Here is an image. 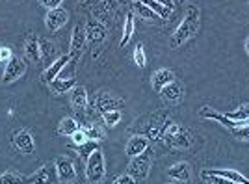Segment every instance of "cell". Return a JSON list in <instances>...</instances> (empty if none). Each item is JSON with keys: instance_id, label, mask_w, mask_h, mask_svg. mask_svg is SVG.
Instances as JSON below:
<instances>
[{"instance_id": "obj_1", "label": "cell", "mask_w": 249, "mask_h": 184, "mask_svg": "<svg viewBox=\"0 0 249 184\" xmlns=\"http://www.w3.org/2000/svg\"><path fill=\"white\" fill-rule=\"evenodd\" d=\"M199 24H201V17H199V10L190 6L186 10L184 19L180 20V24L177 26V30L171 34L169 37V49H178L182 47L186 41H190L199 32Z\"/></svg>"}, {"instance_id": "obj_2", "label": "cell", "mask_w": 249, "mask_h": 184, "mask_svg": "<svg viewBox=\"0 0 249 184\" xmlns=\"http://www.w3.org/2000/svg\"><path fill=\"white\" fill-rule=\"evenodd\" d=\"M106 175V166H104V154L97 147L93 153L86 158V177L89 184H101Z\"/></svg>"}, {"instance_id": "obj_3", "label": "cell", "mask_w": 249, "mask_h": 184, "mask_svg": "<svg viewBox=\"0 0 249 184\" xmlns=\"http://www.w3.org/2000/svg\"><path fill=\"white\" fill-rule=\"evenodd\" d=\"M149 169H151V156H149V151H145L140 156H134L130 164H128V175L134 179L136 183H142L145 181L147 175H149Z\"/></svg>"}, {"instance_id": "obj_4", "label": "cell", "mask_w": 249, "mask_h": 184, "mask_svg": "<svg viewBox=\"0 0 249 184\" xmlns=\"http://www.w3.org/2000/svg\"><path fill=\"white\" fill-rule=\"evenodd\" d=\"M26 73V63L19 56H11L10 61L6 63L4 69V84H11V82L19 80L21 76H24Z\"/></svg>"}, {"instance_id": "obj_5", "label": "cell", "mask_w": 249, "mask_h": 184, "mask_svg": "<svg viewBox=\"0 0 249 184\" xmlns=\"http://www.w3.org/2000/svg\"><path fill=\"white\" fill-rule=\"evenodd\" d=\"M28 181H30V184H56V181H58L56 166L51 162L43 164L36 173L28 177Z\"/></svg>"}, {"instance_id": "obj_6", "label": "cell", "mask_w": 249, "mask_h": 184, "mask_svg": "<svg viewBox=\"0 0 249 184\" xmlns=\"http://www.w3.org/2000/svg\"><path fill=\"white\" fill-rule=\"evenodd\" d=\"M54 166H56L58 181H62V183H73L74 179H76V169H74V164L71 162V158L58 156Z\"/></svg>"}, {"instance_id": "obj_7", "label": "cell", "mask_w": 249, "mask_h": 184, "mask_svg": "<svg viewBox=\"0 0 249 184\" xmlns=\"http://www.w3.org/2000/svg\"><path fill=\"white\" fill-rule=\"evenodd\" d=\"M13 145L15 149L19 151L21 154H34L36 153V142L32 138V134L28 130H17L13 134Z\"/></svg>"}, {"instance_id": "obj_8", "label": "cell", "mask_w": 249, "mask_h": 184, "mask_svg": "<svg viewBox=\"0 0 249 184\" xmlns=\"http://www.w3.org/2000/svg\"><path fill=\"white\" fill-rule=\"evenodd\" d=\"M67 20H69V11L62 10V8H56V10H49L47 17H45V24H47V28L51 32H56L60 30L62 26H65Z\"/></svg>"}, {"instance_id": "obj_9", "label": "cell", "mask_w": 249, "mask_h": 184, "mask_svg": "<svg viewBox=\"0 0 249 184\" xmlns=\"http://www.w3.org/2000/svg\"><path fill=\"white\" fill-rule=\"evenodd\" d=\"M71 61H74L71 54H63V56H60L58 60L52 61L51 65L47 67V71L41 74V78L47 82V84H51L52 80H56V78H58V74L63 71V67H65L67 63H71Z\"/></svg>"}, {"instance_id": "obj_10", "label": "cell", "mask_w": 249, "mask_h": 184, "mask_svg": "<svg viewBox=\"0 0 249 184\" xmlns=\"http://www.w3.org/2000/svg\"><path fill=\"white\" fill-rule=\"evenodd\" d=\"M93 106L99 113H106L110 112V110H117L121 106V99H117V97L110 95V93H101V95H97V99L93 101Z\"/></svg>"}, {"instance_id": "obj_11", "label": "cell", "mask_w": 249, "mask_h": 184, "mask_svg": "<svg viewBox=\"0 0 249 184\" xmlns=\"http://www.w3.org/2000/svg\"><path fill=\"white\" fill-rule=\"evenodd\" d=\"M203 177H223L231 183L249 184L248 177H244V175L234 171V169H207V171H203Z\"/></svg>"}, {"instance_id": "obj_12", "label": "cell", "mask_w": 249, "mask_h": 184, "mask_svg": "<svg viewBox=\"0 0 249 184\" xmlns=\"http://www.w3.org/2000/svg\"><path fill=\"white\" fill-rule=\"evenodd\" d=\"M147 147H149L147 138L145 136H142V134H138V136H132V138L126 142L124 151H126V154H128L130 158H134V156H140V154L145 153Z\"/></svg>"}, {"instance_id": "obj_13", "label": "cell", "mask_w": 249, "mask_h": 184, "mask_svg": "<svg viewBox=\"0 0 249 184\" xmlns=\"http://www.w3.org/2000/svg\"><path fill=\"white\" fill-rule=\"evenodd\" d=\"M86 28L80 26V24H76L73 28V34H71V56H73V60H76V56L82 52L84 45H86Z\"/></svg>"}, {"instance_id": "obj_14", "label": "cell", "mask_w": 249, "mask_h": 184, "mask_svg": "<svg viewBox=\"0 0 249 184\" xmlns=\"http://www.w3.org/2000/svg\"><path fill=\"white\" fill-rule=\"evenodd\" d=\"M84 28H86V37H88V41H91L93 45L103 43L104 37H106V28H104L99 20H89Z\"/></svg>"}, {"instance_id": "obj_15", "label": "cell", "mask_w": 249, "mask_h": 184, "mask_svg": "<svg viewBox=\"0 0 249 184\" xmlns=\"http://www.w3.org/2000/svg\"><path fill=\"white\" fill-rule=\"evenodd\" d=\"M160 95H162V99L166 102H178L184 97V90H182V86L178 82L173 80L160 90Z\"/></svg>"}, {"instance_id": "obj_16", "label": "cell", "mask_w": 249, "mask_h": 184, "mask_svg": "<svg viewBox=\"0 0 249 184\" xmlns=\"http://www.w3.org/2000/svg\"><path fill=\"white\" fill-rule=\"evenodd\" d=\"M167 173L171 179H175L178 183H190L192 181V167L188 162H178L175 166H171Z\"/></svg>"}, {"instance_id": "obj_17", "label": "cell", "mask_w": 249, "mask_h": 184, "mask_svg": "<svg viewBox=\"0 0 249 184\" xmlns=\"http://www.w3.org/2000/svg\"><path fill=\"white\" fill-rule=\"evenodd\" d=\"M71 104H73V108L78 113L86 112V108H88V92H86L84 86H76L71 92Z\"/></svg>"}, {"instance_id": "obj_18", "label": "cell", "mask_w": 249, "mask_h": 184, "mask_svg": "<svg viewBox=\"0 0 249 184\" xmlns=\"http://www.w3.org/2000/svg\"><path fill=\"white\" fill-rule=\"evenodd\" d=\"M164 140H166V143L173 145V147H178V149L190 147V145L194 143V138H192L190 130H186V129H180V130H178L177 134L169 136V138H164Z\"/></svg>"}, {"instance_id": "obj_19", "label": "cell", "mask_w": 249, "mask_h": 184, "mask_svg": "<svg viewBox=\"0 0 249 184\" xmlns=\"http://www.w3.org/2000/svg\"><path fill=\"white\" fill-rule=\"evenodd\" d=\"M49 86H51V90L54 95H62V93L73 92L74 88H76V80H74V78H56V80H52Z\"/></svg>"}, {"instance_id": "obj_20", "label": "cell", "mask_w": 249, "mask_h": 184, "mask_svg": "<svg viewBox=\"0 0 249 184\" xmlns=\"http://www.w3.org/2000/svg\"><path fill=\"white\" fill-rule=\"evenodd\" d=\"M173 80H175V73L171 71V69H160V71H156L153 74V88L160 92L164 86H167L169 82Z\"/></svg>"}, {"instance_id": "obj_21", "label": "cell", "mask_w": 249, "mask_h": 184, "mask_svg": "<svg viewBox=\"0 0 249 184\" xmlns=\"http://www.w3.org/2000/svg\"><path fill=\"white\" fill-rule=\"evenodd\" d=\"M39 51H41V60L51 65L52 61H56V47L54 43H51V39H39Z\"/></svg>"}, {"instance_id": "obj_22", "label": "cell", "mask_w": 249, "mask_h": 184, "mask_svg": "<svg viewBox=\"0 0 249 184\" xmlns=\"http://www.w3.org/2000/svg\"><path fill=\"white\" fill-rule=\"evenodd\" d=\"M24 56L30 61H39L41 60V51H39V41L36 39L34 36H30L26 39V45H24Z\"/></svg>"}, {"instance_id": "obj_23", "label": "cell", "mask_w": 249, "mask_h": 184, "mask_svg": "<svg viewBox=\"0 0 249 184\" xmlns=\"http://www.w3.org/2000/svg\"><path fill=\"white\" fill-rule=\"evenodd\" d=\"M80 129V125L76 123V119L73 117H63L60 125H58V134L60 136H73L76 130Z\"/></svg>"}, {"instance_id": "obj_24", "label": "cell", "mask_w": 249, "mask_h": 184, "mask_svg": "<svg viewBox=\"0 0 249 184\" xmlns=\"http://www.w3.org/2000/svg\"><path fill=\"white\" fill-rule=\"evenodd\" d=\"M132 36H134V15H132V13H128V15H126V19H124L123 37H121V41H119V47L124 49V45H128V41L132 39Z\"/></svg>"}, {"instance_id": "obj_25", "label": "cell", "mask_w": 249, "mask_h": 184, "mask_svg": "<svg viewBox=\"0 0 249 184\" xmlns=\"http://www.w3.org/2000/svg\"><path fill=\"white\" fill-rule=\"evenodd\" d=\"M0 184H30V181H28V177H24V175L6 171L4 175H0Z\"/></svg>"}, {"instance_id": "obj_26", "label": "cell", "mask_w": 249, "mask_h": 184, "mask_svg": "<svg viewBox=\"0 0 249 184\" xmlns=\"http://www.w3.org/2000/svg\"><path fill=\"white\" fill-rule=\"evenodd\" d=\"M142 4H145L147 8L151 11H155L158 17H162V19H167L169 17V13H171V10H167L166 6H162V4H158L156 0H140Z\"/></svg>"}, {"instance_id": "obj_27", "label": "cell", "mask_w": 249, "mask_h": 184, "mask_svg": "<svg viewBox=\"0 0 249 184\" xmlns=\"http://www.w3.org/2000/svg\"><path fill=\"white\" fill-rule=\"evenodd\" d=\"M132 8H134V11L138 13V15H140V17H142V19H145V20H155V19H158V15H156L155 11H151L145 6V4H142L140 0L132 4Z\"/></svg>"}, {"instance_id": "obj_28", "label": "cell", "mask_w": 249, "mask_h": 184, "mask_svg": "<svg viewBox=\"0 0 249 184\" xmlns=\"http://www.w3.org/2000/svg\"><path fill=\"white\" fill-rule=\"evenodd\" d=\"M225 117L232 119V121H246L249 119V106H242L240 110H234V112H227Z\"/></svg>"}, {"instance_id": "obj_29", "label": "cell", "mask_w": 249, "mask_h": 184, "mask_svg": "<svg viewBox=\"0 0 249 184\" xmlns=\"http://www.w3.org/2000/svg\"><path fill=\"white\" fill-rule=\"evenodd\" d=\"M103 121L106 127H115L121 121V112L119 110H110V112L103 113Z\"/></svg>"}, {"instance_id": "obj_30", "label": "cell", "mask_w": 249, "mask_h": 184, "mask_svg": "<svg viewBox=\"0 0 249 184\" xmlns=\"http://www.w3.org/2000/svg\"><path fill=\"white\" fill-rule=\"evenodd\" d=\"M134 63L140 67V69H143L147 65V56H145V51H143V45H138L134 51Z\"/></svg>"}, {"instance_id": "obj_31", "label": "cell", "mask_w": 249, "mask_h": 184, "mask_svg": "<svg viewBox=\"0 0 249 184\" xmlns=\"http://www.w3.org/2000/svg\"><path fill=\"white\" fill-rule=\"evenodd\" d=\"M229 132L232 134L234 138H238V140L249 142V125H244V127H234V129H229Z\"/></svg>"}, {"instance_id": "obj_32", "label": "cell", "mask_w": 249, "mask_h": 184, "mask_svg": "<svg viewBox=\"0 0 249 184\" xmlns=\"http://www.w3.org/2000/svg\"><path fill=\"white\" fill-rule=\"evenodd\" d=\"M84 130H86L88 138H89L91 142H103V140H104V132L99 129V127H95V125L88 127V129H84Z\"/></svg>"}, {"instance_id": "obj_33", "label": "cell", "mask_w": 249, "mask_h": 184, "mask_svg": "<svg viewBox=\"0 0 249 184\" xmlns=\"http://www.w3.org/2000/svg\"><path fill=\"white\" fill-rule=\"evenodd\" d=\"M71 138H73L74 145H78V147H80V145H84V143L89 142V138H88V134H86V130H84V129H78V130H76Z\"/></svg>"}, {"instance_id": "obj_34", "label": "cell", "mask_w": 249, "mask_h": 184, "mask_svg": "<svg viewBox=\"0 0 249 184\" xmlns=\"http://www.w3.org/2000/svg\"><path fill=\"white\" fill-rule=\"evenodd\" d=\"M95 149H97V142H91V140H89L88 143L80 145V156H82V158H88Z\"/></svg>"}, {"instance_id": "obj_35", "label": "cell", "mask_w": 249, "mask_h": 184, "mask_svg": "<svg viewBox=\"0 0 249 184\" xmlns=\"http://www.w3.org/2000/svg\"><path fill=\"white\" fill-rule=\"evenodd\" d=\"M63 0H39V4L45 6L47 10H56V8H60V4H62Z\"/></svg>"}, {"instance_id": "obj_36", "label": "cell", "mask_w": 249, "mask_h": 184, "mask_svg": "<svg viewBox=\"0 0 249 184\" xmlns=\"http://www.w3.org/2000/svg\"><path fill=\"white\" fill-rule=\"evenodd\" d=\"M11 56H13V54H11L10 49H8V47H2V45H0V63H8Z\"/></svg>"}, {"instance_id": "obj_37", "label": "cell", "mask_w": 249, "mask_h": 184, "mask_svg": "<svg viewBox=\"0 0 249 184\" xmlns=\"http://www.w3.org/2000/svg\"><path fill=\"white\" fill-rule=\"evenodd\" d=\"M208 179V183L210 184H236V183H231L227 179H223V177H205Z\"/></svg>"}, {"instance_id": "obj_38", "label": "cell", "mask_w": 249, "mask_h": 184, "mask_svg": "<svg viewBox=\"0 0 249 184\" xmlns=\"http://www.w3.org/2000/svg\"><path fill=\"white\" fill-rule=\"evenodd\" d=\"M115 181H117L119 184H136V181L128 173H126V175H121V177H117Z\"/></svg>"}, {"instance_id": "obj_39", "label": "cell", "mask_w": 249, "mask_h": 184, "mask_svg": "<svg viewBox=\"0 0 249 184\" xmlns=\"http://www.w3.org/2000/svg\"><path fill=\"white\" fill-rule=\"evenodd\" d=\"M156 2H158V4H162V6H166L167 10H173V6H175V4H173V0H156Z\"/></svg>"}, {"instance_id": "obj_40", "label": "cell", "mask_w": 249, "mask_h": 184, "mask_svg": "<svg viewBox=\"0 0 249 184\" xmlns=\"http://www.w3.org/2000/svg\"><path fill=\"white\" fill-rule=\"evenodd\" d=\"M246 51H248V54H249V37H248V41H246Z\"/></svg>"}, {"instance_id": "obj_41", "label": "cell", "mask_w": 249, "mask_h": 184, "mask_svg": "<svg viewBox=\"0 0 249 184\" xmlns=\"http://www.w3.org/2000/svg\"><path fill=\"white\" fill-rule=\"evenodd\" d=\"M114 184H119V183H117V181H115V183H114Z\"/></svg>"}, {"instance_id": "obj_42", "label": "cell", "mask_w": 249, "mask_h": 184, "mask_svg": "<svg viewBox=\"0 0 249 184\" xmlns=\"http://www.w3.org/2000/svg\"><path fill=\"white\" fill-rule=\"evenodd\" d=\"M134 2H138V0H134Z\"/></svg>"}]
</instances>
